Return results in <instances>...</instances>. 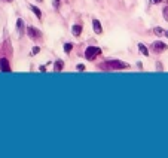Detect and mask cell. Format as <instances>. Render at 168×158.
Instances as JSON below:
<instances>
[{
    "mask_svg": "<svg viewBox=\"0 0 168 158\" xmlns=\"http://www.w3.org/2000/svg\"><path fill=\"white\" fill-rule=\"evenodd\" d=\"M103 67H107V69H126V67H130L126 63H122V61H119V60H112V61H107Z\"/></svg>",
    "mask_w": 168,
    "mask_h": 158,
    "instance_id": "obj_1",
    "label": "cell"
},
{
    "mask_svg": "<svg viewBox=\"0 0 168 158\" xmlns=\"http://www.w3.org/2000/svg\"><path fill=\"white\" fill-rule=\"evenodd\" d=\"M138 51H140L144 57H147V55H149V49H147V46H146V45H143V43H138Z\"/></svg>",
    "mask_w": 168,
    "mask_h": 158,
    "instance_id": "obj_9",
    "label": "cell"
},
{
    "mask_svg": "<svg viewBox=\"0 0 168 158\" xmlns=\"http://www.w3.org/2000/svg\"><path fill=\"white\" fill-rule=\"evenodd\" d=\"M17 27H18L19 34H24V21L21 18H18V21H17Z\"/></svg>",
    "mask_w": 168,
    "mask_h": 158,
    "instance_id": "obj_10",
    "label": "cell"
},
{
    "mask_svg": "<svg viewBox=\"0 0 168 158\" xmlns=\"http://www.w3.org/2000/svg\"><path fill=\"white\" fill-rule=\"evenodd\" d=\"M150 2H152V3H155V5H158V3H161V2H162V0H150Z\"/></svg>",
    "mask_w": 168,
    "mask_h": 158,
    "instance_id": "obj_18",
    "label": "cell"
},
{
    "mask_svg": "<svg viewBox=\"0 0 168 158\" xmlns=\"http://www.w3.org/2000/svg\"><path fill=\"white\" fill-rule=\"evenodd\" d=\"M165 36H167V37H168V31H167V33H165Z\"/></svg>",
    "mask_w": 168,
    "mask_h": 158,
    "instance_id": "obj_22",
    "label": "cell"
},
{
    "mask_svg": "<svg viewBox=\"0 0 168 158\" xmlns=\"http://www.w3.org/2000/svg\"><path fill=\"white\" fill-rule=\"evenodd\" d=\"M5 2H12V0H5Z\"/></svg>",
    "mask_w": 168,
    "mask_h": 158,
    "instance_id": "obj_21",
    "label": "cell"
},
{
    "mask_svg": "<svg viewBox=\"0 0 168 158\" xmlns=\"http://www.w3.org/2000/svg\"><path fill=\"white\" fill-rule=\"evenodd\" d=\"M58 5H60V0H55V2H54V6L58 8Z\"/></svg>",
    "mask_w": 168,
    "mask_h": 158,
    "instance_id": "obj_19",
    "label": "cell"
},
{
    "mask_svg": "<svg viewBox=\"0 0 168 158\" xmlns=\"http://www.w3.org/2000/svg\"><path fill=\"white\" fill-rule=\"evenodd\" d=\"M30 9L34 12V15L39 18V20H40L42 18V12H40V9H39V8H36V6H33V5H30Z\"/></svg>",
    "mask_w": 168,
    "mask_h": 158,
    "instance_id": "obj_11",
    "label": "cell"
},
{
    "mask_svg": "<svg viewBox=\"0 0 168 158\" xmlns=\"http://www.w3.org/2000/svg\"><path fill=\"white\" fill-rule=\"evenodd\" d=\"M92 29H94V31H95L97 34H101V33H103L101 24H100V21H98V20H94V21H92Z\"/></svg>",
    "mask_w": 168,
    "mask_h": 158,
    "instance_id": "obj_6",
    "label": "cell"
},
{
    "mask_svg": "<svg viewBox=\"0 0 168 158\" xmlns=\"http://www.w3.org/2000/svg\"><path fill=\"white\" fill-rule=\"evenodd\" d=\"M152 49H153L155 54H161V52H164V51H167V49H168V46H167L165 43H162V42L156 41V42H153V43H152Z\"/></svg>",
    "mask_w": 168,
    "mask_h": 158,
    "instance_id": "obj_3",
    "label": "cell"
},
{
    "mask_svg": "<svg viewBox=\"0 0 168 158\" xmlns=\"http://www.w3.org/2000/svg\"><path fill=\"white\" fill-rule=\"evenodd\" d=\"M36 2H43V0H36Z\"/></svg>",
    "mask_w": 168,
    "mask_h": 158,
    "instance_id": "obj_20",
    "label": "cell"
},
{
    "mask_svg": "<svg viewBox=\"0 0 168 158\" xmlns=\"http://www.w3.org/2000/svg\"><path fill=\"white\" fill-rule=\"evenodd\" d=\"M62 67H64V61L62 60H57L54 63V72H61Z\"/></svg>",
    "mask_w": 168,
    "mask_h": 158,
    "instance_id": "obj_7",
    "label": "cell"
},
{
    "mask_svg": "<svg viewBox=\"0 0 168 158\" xmlns=\"http://www.w3.org/2000/svg\"><path fill=\"white\" fill-rule=\"evenodd\" d=\"M0 70L5 72V73H9L10 72V67H9V61L6 58H0Z\"/></svg>",
    "mask_w": 168,
    "mask_h": 158,
    "instance_id": "obj_5",
    "label": "cell"
},
{
    "mask_svg": "<svg viewBox=\"0 0 168 158\" xmlns=\"http://www.w3.org/2000/svg\"><path fill=\"white\" fill-rule=\"evenodd\" d=\"M72 48H73V45H72V43H66V45H64V52H66V54H70Z\"/></svg>",
    "mask_w": 168,
    "mask_h": 158,
    "instance_id": "obj_13",
    "label": "cell"
},
{
    "mask_svg": "<svg viewBox=\"0 0 168 158\" xmlns=\"http://www.w3.org/2000/svg\"><path fill=\"white\" fill-rule=\"evenodd\" d=\"M39 52H40V48H39V46H34V48L31 49V55H36V54H39Z\"/></svg>",
    "mask_w": 168,
    "mask_h": 158,
    "instance_id": "obj_15",
    "label": "cell"
},
{
    "mask_svg": "<svg viewBox=\"0 0 168 158\" xmlns=\"http://www.w3.org/2000/svg\"><path fill=\"white\" fill-rule=\"evenodd\" d=\"M162 15H164V18L168 21V6H165V8H164V10H162Z\"/></svg>",
    "mask_w": 168,
    "mask_h": 158,
    "instance_id": "obj_14",
    "label": "cell"
},
{
    "mask_svg": "<svg viewBox=\"0 0 168 158\" xmlns=\"http://www.w3.org/2000/svg\"><path fill=\"white\" fill-rule=\"evenodd\" d=\"M27 31H28V36L33 39V41H36V39H42V33L37 29H34V27H28Z\"/></svg>",
    "mask_w": 168,
    "mask_h": 158,
    "instance_id": "obj_4",
    "label": "cell"
},
{
    "mask_svg": "<svg viewBox=\"0 0 168 158\" xmlns=\"http://www.w3.org/2000/svg\"><path fill=\"white\" fill-rule=\"evenodd\" d=\"M98 54H101V49L97 46H88L85 51V58L86 60H94Z\"/></svg>",
    "mask_w": 168,
    "mask_h": 158,
    "instance_id": "obj_2",
    "label": "cell"
},
{
    "mask_svg": "<svg viewBox=\"0 0 168 158\" xmlns=\"http://www.w3.org/2000/svg\"><path fill=\"white\" fill-rule=\"evenodd\" d=\"M72 31L74 36H81V31H82V25L81 24H74L73 27H72Z\"/></svg>",
    "mask_w": 168,
    "mask_h": 158,
    "instance_id": "obj_8",
    "label": "cell"
},
{
    "mask_svg": "<svg viewBox=\"0 0 168 158\" xmlns=\"http://www.w3.org/2000/svg\"><path fill=\"white\" fill-rule=\"evenodd\" d=\"M153 31L156 33L158 36H165V33H167V31H165L164 29H161V27H155V30H153Z\"/></svg>",
    "mask_w": 168,
    "mask_h": 158,
    "instance_id": "obj_12",
    "label": "cell"
},
{
    "mask_svg": "<svg viewBox=\"0 0 168 158\" xmlns=\"http://www.w3.org/2000/svg\"><path fill=\"white\" fill-rule=\"evenodd\" d=\"M39 70H40V72H46V66H40V67H39Z\"/></svg>",
    "mask_w": 168,
    "mask_h": 158,
    "instance_id": "obj_17",
    "label": "cell"
},
{
    "mask_svg": "<svg viewBox=\"0 0 168 158\" xmlns=\"http://www.w3.org/2000/svg\"><path fill=\"white\" fill-rule=\"evenodd\" d=\"M85 64H77V70H79V72H85Z\"/></svg>",
    "mask_w": 168,
    "mask_h": 158,
    "instance_id": "obj_16",
    "label": "cell"
}]
</instances>
